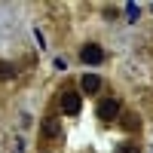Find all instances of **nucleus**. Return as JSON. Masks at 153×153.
<instances>
[{
	"instance_id": "1",
	"label": "nucleus",
	"mask_w": 153,
	"mask_h": 153,
	"mask_svg": "<svg viewBox=\"0 0 153 153\" xmlns=\"http://www.w3.org/2000/svg\"><path fill=\"white\" fill-rule=\"evenodd\" d=\"M80 61H86V65H101V61H104V49L98 43H86L80 49Z\"/></svg>"
},
{
	"instance_id": "2",
	"label": "nucleus",
	"mask_w": 153,
	"mask_h": 153,
	"mask_svg": "<svg viewBox=\"0 0 153 153\" xmlns=\"http://www.w3.org/2000/svg\"><path fill=\"white\" fill-rule=\"evenodd\" d=\"M61 110H65L68 117H76V113L83 110V98H80V92H65V95H61Z\"/></svg>"
},
{
	"instance_id": "3",
	"label": "nucleus",
	"mask_w": 153,
	"mask_h": 153,
	"mask_svg": "<svg viewBox=\"0 0 153 153\" xmlns=\"http://www.w3.org/2000/svg\"><path fill=\"white\" fill-rule=\"evenodd\" d=\"M117 113H120V101L117 98H104L98 104V117L101 120H117Z\"/></svg>"
},
{
	"instance_id": "4",
	"label": "nucleus",
	"mask_w": 153,
	"mask_h": 153,
	"mask_svg": "<svg viewBox=\"0 0 153 153\" xmlns=\"http://www.w3.org/2000/svg\"><path fill=\"white\" fill-rule=\"evenodd\" d=\"M43 135H46V138H58V135H61V123H58L55 117H46V120H43Z\"/></svg>"
},
{
	"instance_id": "5",
	"label": "nucleus",
	"mask_w": 153,
	"mask_h": 153,
	"mask_svg": "<svg viewBox=\"0 0 153 153\" xmlns=\"http://www.w3.org/2000/svg\"><path fill=\"white\" fill-rule=\"evenodd\" d=\"M98 89H101V76L86 74V76H83V92H89V95H92V92H98Z\"/></svg>"
},
{
	"instance_id": "6",
	"label": "nucleus",
	"mask_w": 153,
	"mask_h": 153,
	"mask_svg": "<svg viewBox=\"0 0 153 153\" xmlns=\"http://www.w3.org/2000/svg\"><path fill=\"white\" fill-rule=\"evenodd\" d=\"M123 126H126V132H129V129H138V120H135V117H126Z\"/></svg>"
},
{
	"instance_id": "7",
	"label": "nucleus",
	"mask_w": 153,
	"mask_h": 153,
	"mask_svg": "<svg viewBox=\"0 0 153 153\" xmlns=\"http://www.w3.org/2000/svg\"><path fill=\"white\" fill-rule=\"evenodd\" d=\"M126 16H129V22H135V19H138V6H135V3H129V9H126Z\"/></svg>"
},
{
	"instance_id": "8",
	"label": "nucleus",
	"mask_w": 153,
	"mask_h": 153,
	"mask_svg": "<svg viewBox=\"0 0 153 153\" xmlns=\"http://www.w3.org/2000/svg\"><path fill=\"white\" fill-rule=\"evenodd\" d=\"M117 153H138V144H123Z\"/></svg>"
}]
</instances>
